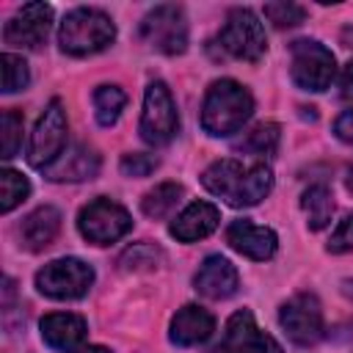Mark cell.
<instances>
[{"label": "cell", "mask_w": 353, "mask_h": 353, "mask_svg": "<svg viewBox=\"0 0 353 353\" xmlns=\"http://www.w3.org/2000/svg\"><path fill=\"white\" fill-rule=\"evenodd\" d=\"M201 185L232 207H254L270 193L273 171L265 163L243 165L240 160H218L201 174Z\"/></svg>", "instance_id": "obj_1"}, {"label": "cell", "mask_w": 353, "mask_h": 353, "mask_svg": "<svg viewBox=\"0 0 353 353\" xmlns=\"http://www.w3.org/2000/svg\"><path fill=\"white\" fill-rule=\"evenodd\" d=\"M254 113V99L248 88L237 80H215L201 102V127L210 135H232L237 132Z\"/></svg>", "instance_id": "obj_2"}, {"label": "cell", "mask_w": 353, "mask_h": 353, "mask_svg": "<svg viewBox=\"0 0 353 353\" xmlns=\"http://www.w3.org/2000/svg\"><path fill=\"white\" fill-rule=\"evenodd\" d=\"M113 39L116 25L99 8H72L58 28V44L69 55H94L113 44Z\"/></svg>", "instance_id": "obj_3"}, {"label": "cell", "mask_w": 353, "mask_h": 353, "mask_svg": "<svg viewBox=\"0 0 353 353\" xmlns=\"http://www.w3.org/2000/svg\"><path fill=\"white\" fill-rule=\"evenodd\" d=\"M91 284H94V268L85 265L83 259H74V256L52 259L36 273L39 292L47 298H55V301L83 298Z\"/></svg>", "instance_id": "obj_4"}, {"label": "cell", "mask_w": 353, "mask_h": 353, "mask_svg": "<svg viewBox=\"0 0 353 353\" xmlns=\"http://www.w3.org/2000/svg\"><path fill=\"white\" fill-rule=\"evenodd\" d=\"M290 52H292L290 72H292V80L298 88L317 94L331 85L336 66H334V55L328 47H323L314 39H298V41H292Z\"/></svg>", "instance_id": "obj_5"}, {"label": "cell", "mask_w": 353, "mask_h": 353, "mask_svg": "<svg viewBox=\"0 0 353 353\" xmlns=\"http://www.w3.org/2000/svg\"><path fill=\"white\" fill-rule=\"evenodd\" d=\"M66 110L61 105V99H52L44 113L39 116L33 132H30V143H28V163L33 168H47L52 165L66 146Z\"/></svg>", "instance_id": "obj_6"}, {"label": "cell", "mask_w": 353, "mask_h": 353, "mask_svg": "<svg viewBox=\"0 0 353 353\" xmlns=\"http://www.w3.org/2000/svg\"><path fill=\"white\" fill-rule=\"evenodd\" d=\"M77 229L88 243L108 245L132 229V218L121 204H116L110 199H94L80 210Z\"/></svg>", "instance_id": "obj_7"}, {"label": "cell", "mask_w": 353, "mask_h": 353, "mask_svg": "<svg viewBox=\"0 0 353 353\" xmlns=\"http://www.w3.org/2000/svg\"><path fill=\"white\" fill-rule=\"evenodd\" d=\"M176 130H179V116H176V105H174L168 85L160 80L149 83V88L143 94L141 138L152 146H163L176 135Z\"/></svg>", "instance_id": "obj_8"}, {"label": "cell", "mask_w": 353, "mask_h": 353, "mask_svg": "<svg viewBox=\"0 0 353 353\" xmlns=\"http://www.w3.org/2000/svg\"><path fill=\"white\" fill-rule=\"evenodd\" d=\"M223 50L240 61H259L268 50V39H265V28L259 22V17L248 8H234L229 11L221 33H218Z\"/></svg>", "instance_id": "obj_9"}, {"label": "cell", "mask_w": 353, "mask_h": 353, "mask_svg": "<svg viewBox=\"0 0 353 353\" xmlns=\"http://www.w3.org/2000/svg\"><path fill=\"white\" fill-rule=\"evenodd\" d=\"M141 39L165 55H179L188 47V19L179 6H157L141 22Z\"/></svg>", "instance_id": "obj_10"}, {"label": "cell", "mask_w": 353, "mask_h": 353, "mask_svg": "<svg viewBox=\"0 0 353 353\" xmlns=\"http://www.w3.org/2000/svg\"><path fill=\"white\" fill-rule=\"evenodd\" d=\"M279 323H281L284 334L295 345H314L323 336V309H320L317 298L314 295H306V292L290 298L281 306Z\"/></svg>", "instance_id": "obj_11"}, {"label": "cell", "mask_w": 353, "mask_h": 353, "mask_svg": "<svg viewBox=\"0 0 353 353\" xmlns=\"http://www.w3.org/2000/svg\"><path fill=\"white\" fill-rule=\"evenodd\" d=\"M212 353H281L279 342L273 336H268L256 323L254 314L240 309L229 317L223 339L218 342V347Z\"/></svg>", "instance_id": "obj_12"}, {"label": "cell", "mask_w": 353, "mask_h": 353, "mask_svg": "<svg viewBox=\"0 0 353 353\" xmlns=\"http://www.w3.org/2000/svg\"><path fill=\"white\" fill-rule=\"evenodd\" d=\"M50 25H52V6H47V3H28V6H22L6 22L3 39L11 47L36 50V47L44 44V39L50 33Z\"/></svg>", "instance_id": "obj_13"}, {"label": "cell", "mask_w": 353, "mask_h": 353, "mask_svg": "<svg viewBox=\"0 0 353 353\" xmlns=\"http://www.w3.org/2000/svg\"><path fill=\"white\" fill-rule=\"evenodd\" d=\"M226 243L237 254H243L248 259H256V262H265L276 254L279 237L268 226H256L251 221H232L229 229H226Z\"/></svg>", "instance_id": "obj_14"}, {"label": "cell", "mask_w": 353, "mask_h": 353, "mask_svg": "<svg viewBox=\"0 0 353 353\" xmlns=\"http://www.w3.org/2000/svg\"><path fill=\"white\" fill-rule=\"evenodd\" d=\"M97 174H99V154L85 143H74L63 149V154L44 168V176L52 182H83V179H94Z\"/></svg>", "instance_id": "obj_15"}, {"label": "cell", "mask_w": 353, "mask_h": 353, "mask_svg": "<svg viewBox=\"0 0 353 353\" xmlns=\"http://www.w3.org/2000/svg\"><path fill=\"white\" fill-rule=\"evenodd\" d=\"M41 339L61 353H74L85 342V320L72 312H52L41 317Z\"/></svg>", "instance_id": "obj_16"}, {"label": "cell", "mask_w": 353, "mask_h": 353, "mask_svg": "<svg viewBox=\"0 0 353 353\" xmlns=\"http://www.w3.org/2000/svg\"><path fill=\"white\" fill-rule=\"evenodd\" d=\"M193 284L204 298L221 301V298H229L237 292V270L226 256L215 254L201 262L199 273L193 276Z\"/></svg>", "instance_id": "obj_17"}, {"label": "cell", "mask_w": 353, "mask_h": 353, "mask_svg": "<svg viewBox=\"0 0 353 353\" xmlns=\"http://www.w3.org/2000/svg\"><path fill=\"white\" fill-rule=\"evenodd\" d=\"M212 331H215L212 314H210L207 309L196 306V303H188V306H182V309L174 314L168 336H171V342L179 345V347H193V345L207 342V339L212 336Z\"/></svg>", "instance_id": "obj_18"}, {"label": "cell", "mask_w": 353, "mask_h": 353, "mask_svg": "<svg viewBox=\"0 0 353 353\" xmlns=\"http://www.w3.org/2000/svg\"><path fill=\"white\" fill-rule=\"evenodd\" d=\"M218 221H221V212H218L215 204H210V201H193V204H188L176 215V221L171 223L168 232L176 240H182V243H193V240H201V237L212 234L215 226H218Z\"/></svg>", "instance_id": "obj_19"}, {"label": "cell", "mask_w": 353, "mask_h": 353, "mask_svg": "<svg viewBox=\"0 0 353 353\" xmlns=\"http://www.w3.org/2000/svg\"><path fill=\"white\" fill-rule=\"evenodd\" d=\"M61 232V212L50 204L44 207H36L19 226V237H22V245L28 251H41L47 248Z\"/></svg>", "instance_id": "obj_20"}, {"label": "cell", "mask_w": 353, "mask_h": 353, "mask_svg": "<svg viewBox=\"0 0 353 353\" xmlns=\"http://www.w3.org/2000/svg\"><path fill=\"white\" fill-rule=\"evenodd\" d=\"M301 210L306 215V223L309 229L320 232L331 223V215H334V196L325 185H312L303 190L301 196Z\"/></svg>", "instance_id": "obj_21"}, {"label": "cell", "mask_w": 353, "mask_h": 353, "mask_svg": "<svg viewBox=\"0 0 353 353\" xmlns=\"http://www.w3.org/2000/svg\"><path fill=\"white\" fill-rule=\"evenodd\" d=\"M182 185H176V182H163V185H157V188H152L146 196H143V201H141V210H143V215L146 218H165L174 207H176V201L182 199Z\"/></svg>", "instance_id": "obj_22"}, {"label": "cell", "mask_w": 353, "mask_h": 353, "mask_svg": "<svg viewBox=\"0 0 353 353\" xmlns=\"http://www.w3.org/2000/svg\"><path fill=\"white\" fill-rule=\"evenodd\" d=\"M127 105V94L119 88V85H99L94 91V116L102 127H110L116 124V119L121 116Z\"/></svg>", "instance_id": "obj_23"}, {"label": "cell", "mask_w": 353, "mask_h": 353, "mask_svg": "<svg viewBox=\"0 0 353 353\" xmlns=\"http://www.w3.org/2000/svg\"><path fill=\"white\" fill-rule=\"evenodd\" d=\"M279 138H281L279 124L262 121V124H256L251 132H245V138L240 141V149L248 152V154H254V157H265V154H273V152H276Z\"/></svg>", "instance_id": "obj_24"}, {"label": "cell", "mask_w": 353, "mask_h": 353, "mask_svg": "<svg viewBox=\"0 0 353 353\" xmlns=\"http://www.w3.org/2000/svg\"><path fill=\"white\" fill-rule=\"evenodd\" d=\"M30 193V182L14 171V168H3L0 171V212H11L14 207H19Z\"/></svg>", "instance_id": "obj_25"}, {"label": "cell", "mask_w": 353, "mask_h": 353, "mask_svg": "<svg viewBox=\"0 0 353 353\" xmlns=\"http://www.w3.org/2000/svg\"><path fill=\"white\" fill-rule=\"evenodd\" d=\"M160 259H163V254H160L157 245H152V243H132L130 248L121 251L119 268H121L124 273H132V270H152V268H157Z\"/></svg>", "instance_id": "obj_26"}, {"label": "cell", "mask_w": 353, "mask_h": 353, "mask_svg": "<svg viewBox=\"0 0 353 353\" xmlns=\"http://www.w3.org/2000/svg\"><path fill=\"white\" fill-rule=\"evenodd\" d=\"M0 69H3V94H17L22 88H28L30 83V72L22 55L14 52H3L0 55Z\"/></svg>", "instance_id": "obj_27"}, {"label": "cell", "mask_w": 353, "mask_h": 353, "mask_svg": "<svg viewBox=\"0 0 353 353\" xmlns=\"http://www.w3.org/2000/svg\"><path fill=\"white\" fill-rule=\"evenodd\" d=\"M262 14L276 28H295V25H301L306 19V11L298 3H287V0H281V3H265Z\"/></svg>", "instance_id": "obj_28"}, {"label": "cell", "mask_w": 353, "mask_h": 353, "mask_svg": "<svg viewBox=\"0 0 353 353\" xmlns=\"http://www.w3.org/2000/svg\"><path fill=\"white\" fill-rule=\"evenodd\" d=\"M22 146V116L17 110H3V157L11 160Z\"/></svg>", "instance_id": "obj_29"}, {"label": "cell", "mask_w": 353, "mask_h": 353, "mask_svg": "<svg viewBox=\"0 0 353 353\" xmlns=\"http://www.w3.org/2000/svg\"><path fill=\"white\" fill-rule=\"evenodd\" d=\"M121 174L124 176H149L154 168H157V157L154 154H146V152H132V154H124L121 157Z\"/></svg>", "instance_id": "obj_30"}, {"label": "cell", "mask_w": 353, "mask_h": 353, "mask_svg": "<svg viewBox=\"0 0 353 353\" xmlns=\"http://www.w3.org/2000/svg\"><path fill=\"white\" fill-rule=\"evenodd\" d=\"M328 251L331 254H347V251H353V215H345L339 221V226L334 229V234L328 240Z\"/></svg>", "instance_id": "obj_31"}, {"label": "cell", "mask_w": 353, "mask_h": 353, "mask_svg": "<svg viewBox=\"0 0 353 353\" xmlns=\"http://www.w3.org/2000/svg\"><path fill=\"white\" fill-rule=\"evenodd\" d=\"M334 132H336V138H339V141L353 143V108H350V110H345V113L334 121Z\"/></svg>", "instance_id": "obj_32"}, {"label": "cell", "mask_w": 353, "mask_h": 353, "mask_svg": "<svg viewBox=\"0 0 353 353\" xmlns=\"http://www.w3.org/2000/svg\"><path fill=\"white\" fill-rule=\"evenodd\" d=\"M339 85H342V94H345V97H353V61L345 63L342 77H339Z\"/></svg>", "instance_id": "obj_33"}, {"label": "cell", "mask_w": 353, "mask_h": 353, "mask_svg": "<svg viewBox=\"0 0 353 353\" xmlns=\"http://www.w3.org/2000/svg\"><path fill=\"white\" fill-rule=\"evenodd\" d=\"M74 353H110L108 347H102V345H83L80 350H74Z\"/></svg>", "instance_id": "obj_34"}, {"label": "cell", "mask_w": 353, "mask_h": 353, "mask_svg": "<svg viewBox=\"0 0 353 353\" xmlns=\"http://www.w3.org/2000/svg\"><path fill=\"white\" fill-rule=\"evenodd\" d=\"M347 188L353 190V171H350V176H347Z\"/></svg>", "instance_id": "obj_35"}]
</instances>
